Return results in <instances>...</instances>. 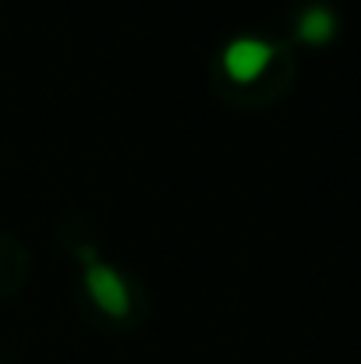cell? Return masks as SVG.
Masks as SVG:
<instances>
[{
	"label": "cell",
	"mask_w": 361,
	"mask_h": 364,
	"mask_svg": "<svg viewBox=\"0 0 361 364\" xmlns=\"http://www.w3.org/2000/svg\"><path fill=\"white\" fill-rule=\"evenodd\" d=\"M273 60V46L262 39H238L224 53V68L234 82H255Z\"/></svg>",
	"instance_id": "obj_1"
},
{
	"label": "cell",
	"mask_w": 361,
	"mask_h": 364,
	"mask_svg": "<svg viewBox=\"0 0 361 364\" xmlns=\"http://www.w3.org/2000/svg\"><path fill=\"white\" fill-rule=\"evenodd\" d=\"M85 290L89 297L107 311V315H124L127 311V287L110 265H89L85 272Z\"/></svg>",
	"instance_id": "obj_2"
},
{
	"label": "cell",
	"mask_w": 361,
	"mask_h": 364,
	"mask_svg": "<svg viewBox=\"0 0 361 364\" xmlns=\"http://www.w3.org/2000/svg\"><path fill=\"white\" fill-rule=\"evenodd\" d=\"M333 28H337V21H333V14L326 7H308L301 14V21H298V36L305 43H326L333 36Z\"/></svg>",
	"instance_id": "obj_3"
}]
</instances>
